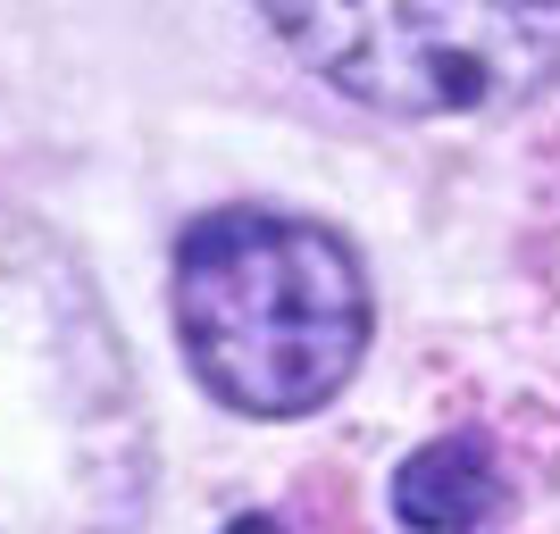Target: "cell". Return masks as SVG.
Instances as JSON below:
<instances>
[{"label": "cell", "mask_w": 560, "mask_h": 534, "mask_svg": "<svg viewBox=\"0 0 560 534\" xmlns=\"http://www.w3.org/2000/svg\"><path fill=\"white\" fill-rule=\"evenodd\" d=\"M167 309L201 393L268 426L327 410L376 334V293L351 234L259 201L210 210L176 234Z\"/></svg>", "instance_id": "2"}, {"label": "cell", "mask_w": 560, "mask_h": 534, "mask_svg": "<svg viewBox=\"0 0 560 534\" xmlns=\"http://www.w3.org/2000/svg\"><path fill=\"white\" fill-rule=\"evenodd\" d=\"M151 418L84 259L0 192V534H142Z\"/></svg>", "instance_id": "1"}, {"label": "cell", "mask_w": 560, "mask_h": 534, "mask_svg": "<svg viewBox=\"0 0 560 534\" xmlns=\"http://www.w3.org/2000/svg\"><path fill=\"white\" fill-rule=\"evenodd\" d=\"M259 17L327 93L401 126L560 93V0H259Z\"/></svg>", "instance_id": "3"}, {"label": "cell", "mask_w": 560, "mask_h": 534, "mask_svg": "<svg viewBox=\"0 0 560 534\" xmlns=\"http://www.w3.org/2000/svg\"><path fill=\"white\" fill-rule=\"evenodd\" d=\"M218 534H293L284 518H268V510H252V518H234V526H218Z\"/></svg>", "instance_id": "5"}, {"label": "cell", "mask_w": 560, "mask_h": 534, "mask_svg": "<svg viewBox=\"0 0 560 534\" xmlns=\"http://www.w3.org/2000/svg\"><path fill=\"white\" fill-rule=\"evenodd\" d=\"M511 485H502V451H493L477 426H452V435L419 442L410 460L394 467V518L410 534H477L502 518Z\"/></svg>", "instance_id": "4"}]
</instances>
